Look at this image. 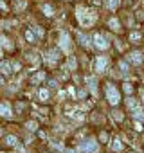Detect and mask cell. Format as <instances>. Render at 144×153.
Returning <instances> with one entry per match:
<instances>
[{
  "label": "cell",
  "instance_id": "5bb4252c",
  "mask_svg": "<svg viewBox=\"0 0 144 153\" xmlns=\"http://www.w3.org/2000/svg\"><path fill=\"white\" fill-rule=\"evenodd\" d=\"M119 2H121V0H108V7H110L112 11H115V9L119 7Z\"/></svg>",
  "mask_w": 144,
  "mask_h": 153
},
{
  "label": "cell",
  "instance_id": "5b68a950",
  "mask_svg": "<svg viewBox=\"0 0 144 153\" xmlns=\"http://www.w3.org/2000/svg\"><path fill=\"white\" fill-rule=\"evenodd\" d=\"M97 151V142L96 140H87L81 144V153H94Z\"/></svg>",
  "mask_w": 144,
  "mask_h": 153
},
{
  "label": "cell",
  "instance_id": "f546056e",
  "mask_svg": "<svg viewBox=\"0 0 144 153\" xmlns=\"http://www.w3.org/2000/svg\"><path fill=\"white\" fill-rule=\"evenodd\" d=\"M65 153H74V151H72V149H67V151H65Z\"/></svg>",
  "mask_w": 144,
  "mask_h": 153
},
{
  "label": "cell",
  "instance_id": "83f0119b",
  "mask_svg": "<svg viewBox=\"0 0 144 153\" xmlns=\"http://www.w3.org/2000/svg\"><path fill=\"white\" fill-rule=\"evenodd\" d=\"M106 139H108V135H106V133H105V131H103V133H101V140H103V142H105V140H106Z\"/></svg>",
  "mask_w": 144,
  "mask_h": 153
},
{
  "label": "cell",
  "instance_id": "7a4b0ae2",
  "mask_svg": "<svg viewBox=\"0 0 144 153\" xmlns=\"http://www.w3.org/2000/svg\"><path fill=\"white\" fill-rule=\"evenodd\" d=\"M106 99H108V103H110L112 106L119 105V101H121V96H119V92L115 90V87L108 85V88H106Z\"/></svg>",
  "mask_w": 144,
  "mask_h": 153
},
{
  "label": "cell",
  "instance_id": "277c9868",
  "mask_svg": "<svg viewBox=\"0 0 144 153\" xmlns=\"http://www.w3.org/2000/svg\"><path fill=\"white\" fill-rule=\"evenodd\" d=\"M92 40H94V43H96V47H99V49H103V51L110 47V43H108V40H106V38H105L103 34H96V36H94Z\"/></svg>",
  "mask_w": 144,
  "mask_h": 153
},
{
  "label": "cell",
  "instance_id": "603a6c76",
  "mask_svg": "<svg viewBox=\"0 0 144 153\" xmlns=\"http://www.w3.org/2000/svg\"><path fill=\"white\" fill-rule=\"evenodd\" d=\"M50 56H52V61H56V59L59 58V51H52V52H50Z\"/></svg>",
  "mask_w": 144,
  "mask_h": 153
},
{
  "label": "cell",
  "instance_id": "4dcf8cb0",
  "mask_svg": "<svg viewBox=\"0 0 144 153\" xmlns=\"http://www.w3.org/2000/svg\"><path fill=\"white\" fill-rule=\"evenodd\" d=\"M94 153H97V151H94Z\"/></svg>",
  "mask_w": 144,
  "mask_h": 153
},
{
  "label": "cell",
  "instance_id": "4fadbf2b",
  "mask_svg": "<svg viewBox=\"0 0 144 153\" xmlns=\"http://www.w3.org/2000/svg\"><path fill=\"white\" fill-rule=\"evenodd\" d=\"M112 148H114L115 151H121V149H122V142H121V139H114V142H112Z\"/></svg>",
  "mask_w": 144,
  "mask_h": 153
},
{
  "label": "cell",
  "instance_id": "484cf974",
  "mask_svg": "<svg viewBox=\"0 0 144 153\" xmlns=\"http://www.w3.org/2000/svg\"><path fill=\"white\" fill-rule=\"evenodd\" d=\"M34 31H36V34H38V36H43V31H42V29H38V27H36Z\"/></svg>",
  "mask_w": 144,
  "mask_h": 153
},
{
  "label": "cell",
  "instance_id": "6da1fadb",
  "mask_svg": "<svg viewBox=\"0 0 144 153\" xmlns=\"http://www.w3.org/2000/svg\"><path fill=\"white\" fill-rule=\"evenodd\" d=\"M78 20L81 22V25L90 27V25L96 22V13H90V11H87L85 7H78Z\"/></svg>",
  "mask_w": 144,
  "mask_h": 153
},
{
  "label": "cell",
  "instance_id": "44dd1931",
  "mask_svg": "<svg viewBox=\"0 0 144 153\" xmlns=\"http://www.w3.org/2000/svg\"><path fill=\"white\" fill-rule=\"evenodd\" d=\"M124 92H126V94H131V92H133V87H131L130 83H126V85H124Z\"/></svg>",
  "mask_w": 144,
  "mask_h": 153
},
{
  "label": "cell",
  "instance_id": "ac0fdd59",
  "mask_svg": "<svg viewBox=\"0 0 144 153\" xmlns=\"http://www.w3.org/2000/svg\"><path fill=\"white\" fill-rule=\"evenodd\" d=\"M130 40L135 43V42H139V40H140V34H139V33H131V34H130Z\"/></svg>",
  "mask_w": 144,
  "mask_h": 153
},
{
  "label": "cell",
  "instance_id": "d4e9b609",
  "mask_svg": "<svg viewBox=\"0 0 144 153\" xmlns=\"http://www.w3.org/2000/svg\"><path fill=\"white\" fill-rule=\"evenodd\" d=\"M114 117H115L117 121H121V119H122V114H121V112H115V115H114Z\"/></svg>",
  "mask_w": 144,
  "mask_h": 153
},
{
  "label": "cell",
  "instance_id": "cb8c5ba5",
  "mask_svg": "<svg viewBox=\"0 0 144 153\" xmlns=\"http://www.w3.org/2000/svg\"><path fill=\"white\" fill-rule=\"evenodd\" d=\"M121 68H122V72H128V63L126 61H121Z\"/></svg>",
  "mask_w": 144,
  "mask_h": 153
},
{
  "label": "cell",
  "instance_id": "3957f363",
  "mask_svg": "<svg viewBox=\"0 0 144 153\" xmlns=\"http://www.w3.org/2000/svg\"><path fill=\"white\" fill-rule=\"evenodd\" d=\"M59 45H61V49H63L65 52H70V51H72L70 36H68V34H65V33H61V36H59Z\"/></svg>",
  "mask_w": 144,
  "mask_h": 153
},
{
  "label": "cell",
  "instance_id": "9a60e30c",
  "mask_svg": "<svg viewBox=\"0 0 144 153\" xmlns=\"http://www.w3.org/2000/svg\"><path fill=\"white\" fill-rule=\"evenodd\" d=\"M42 9H43V13H45L47 16H52V13H54V9H52V7H50L49 4H45V6H43Z\"/></svg>",
  "mask_w": 144,
  "mask_h": 153
},
{
  "label": "cell",
  "instance_id": "8992f818",
  "mask_svg": "<svg viewBox=\"0 0 144 153\" xmlns=\"http://www.w3.org/2000/svg\"><path fill=\"white\" fill-rule=\"evenodd\" d=\"M106 67H108V58L99 56V58L96 59V70H97V72H105Z\"/></svg>",
  "mask_w": 144,
  "mask_h": 153
},
{
  "label": "cell",
  "instance_id": "7c38bea8",
  "mask_svg": "<svg viewBox=\"0 0 144 153\" xmlns=\"http://www.w3.org/2000/svg\"><path fill=\"white\" fill-rule=\"evenodd\" d=\"M79 43L85 45V47H88V45H90V38H88L87 34H81V33H79Z\"/></svg>",
  "mask_w": 144,
  "mask_h": 153
},
{
  "label": "cell",
  "instance_id": "52a82bcc",
  "mask_svg": "<svg viewBox=\"0 0 144 153\" xmlns=\"http://www.w3.org/2000/svg\"><path fill=\"white\" fill-rule=\"evenodd\" d=\"M108 25H110V29H112L114 33H119V31H121V24H119V20H117V18H110Z\"/></svg>",
  "mask_w": 144,
  "mask_h": 153
},
{
  "label": "cell",
  "instance_id": "8fae6325",
  "mask_svg": "<svg viewBox=\"0 0 144 153\" xmlns=\"http://www.w3.org/2000/svg\"><path fill=\"white\" fill-rule=\"evenodd\" d=\"M4 140H6V144H7V146H16V144H18V139H16L15 135H7Z\"/></svg>",
  "mask_w": 144,
  "mask_h": 153
},
{
  "label": "cell",
  "instance_id": "d6986e66",
  "mask_svg": "<svg viewBox=\"0 0 144 153\" xmlns=\"http://www.w3.org/2000/svg\"><path fill=\"white\" fill-rule=\"evenodd\" d=\"M25 38H27V42H34V34L31 31H25Z\"/></svg>",
  "mask_w": 144,
  "mask_h": 153
},
{
  "label": "cell",
  "instance_id": "4316f807",
  "mask_svg": "<svg viewBox=\"0 0 144 153\" xmlns=\"http://www.w3.org/2000/svg\"><path fill=\"white\" fill-rule=\"evenodd\" d=\"M135 130H139V131H140V130H142V124H140V123H135Z\"/></svg>",
  "mask_w": 144,
  "mask_h": 153
},
{
  "label": "cell",
  "instance_id": "ffe728a7",
  "mask_svg": "<svg viewBox=\"0 0 144 153\" xmlns=\"http://www.w3.org/2000/svg\"><path fill=\"white\" fill-rule=\"evenodd\" d=\"M25 126H27V130H31V131H33V130H36V123H34V121H29Z\"/></svg>",
  "mask_w": 144,
  "mask_h": 153
},
{
  "label": "cell",
  "instance_id": "30bf717a",
  "mask_svg": "<svg viewBox=\"0 0 144 153\" xmlns=\"http://www.w3.org/2000/svg\"><path fill=\"white\" fill-rule=\"evenodd\" d=\"M130 61L135 63V65H139V63L142 61V54H140V52H131V54H130Z\"/></svg>",
  "mask_w": 144,
  "mask_h": 153
},
{
  "label": "cell",
  "instance_id": "e0dca14e",
  "mask_svg": "<svg viewBox=\"0 0 144 153\" xmlns=\"http://www.w3.org/2000/svg\"><path fill=\"white\" fill-rule=\"evenodd\" d=\"M43 78H45V74H43V72H40V74H36L34 78H33V83H38V81H42Z\"/></svg>",
  "mask_w": 144,
  "mask_h": 153
},
{
  "label": "cell",
  "instance_id": "2e32d148",
  "mask_svg": "<svg viewBox=\"0 0 144 153\" xmlns=\"http://www.w3.org/2000/svg\"><path fill=\"white\" fill-rule=\"evenodd\" d=\"M40 99H42V101H47V99H49V90H47V88H42V90H40Z\"/></svg>",
  "mask_w": 144,
  "mask_h": 153
},
{
  "label": "cell",
  "instance_id": "9c48e42d",
  "mask_svg": "<svg viewBox=\"0 0 144 153\" xmlns=\"http://www.w3.org/2000/svg\"><path fill=\"white\" fill-rule=\"evenodd\" d=\"M0 115H4V117H11L13 114H11V108L7 106V105H2L0 103Z\"/></svg>",
  "mask_w": 144,
  "mask_h": 153
},
{
  "label": "cell",
  "instance_id": "ba28073f",
  "mask_svg": "<svg viewBox=\"0 0 144 153\" xmlns=\"http://www.w3.org/2000/svg\"><path fill=\"white\" fill-rule=\"evenodd\" d=\"M0 72H2V74H11V72H13V65L7 63V61L0 63Z\"/></svg>",
  "mask_w": 144,
  "mask_h": 153
},
{
  "label": "cell",
  "instance_id": "7402d4cb",
  "mask_svg": "<svg viewBox=\"0 0 144 153\" xmlns=\"http://www.w3.org/2000/svg\"><path fill=\"white\" fill-rule=\"evenodd\" d=\"M68 67H70L72 70L76 68V59H74V58H70V59H68Z\"/></svg>",
  "mask_w": 144,
  "mask_h": 153
},
{
  "label": "cell",
  "instance_id": "f1b7e54d",
  "mask_svg": "<svg viewBox=\"0 0 144 153\" xmlns=\"http://www.w3.org/2000/svg\"><path fill=\"white\" fill-rule=\"evenodd\" d=\"M0 9H6V4H2V2H0Z\"/></svg>",
  "mask_w": 144,
  "mask_h": 153
}]
</instances>
